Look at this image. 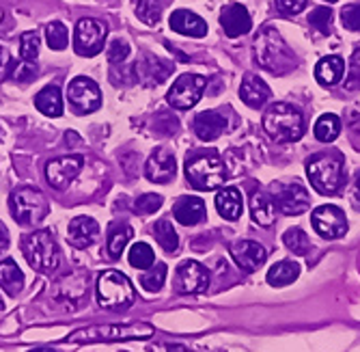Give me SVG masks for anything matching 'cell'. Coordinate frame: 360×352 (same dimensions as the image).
I'll list each match as a JSON object with an SVG mask.
<instances>
[{
	"mask_svg": "<svg viewBox=\"0 0 360 352\" xmlns=\"http://www.w3.org/2000/svg\"><path fill=\"white\" fill-rule=\"evenodd\" d=\"M255 58L264 70L272 74H287L298 65L296 54L285 44L281 33L272 26H266L255 39Z\"/></svg>",
	"mask_w": 360,
	"mask_h": 352,
	"instance_id": "cell-1",
	"label": "cell"
},
{
	"mask_svg": "<svg viewBox=\"0 0 360 352\" xmlns=\"http://www.w3.org/2000/svg\"><path fill=\"white\" fill-rule=\"evenodd\" d=\"M153 335V327L147 322L132 325H91L78 329L63 337L68 344H110V341H132V339H149Z\"/></svg>",
	"mask_w": 360,
	"mask_h": 352,
	"instance_id": "cell-2",
	"label": "cell"
},
{
	"mask_svg": "<svg viewBox=\"0 0 360 352\" xmlns=\"http://www.w3.org/2000/svg\"><path fill=\"white\" fill-rule=\"evenodd\" d=\"M307 175L319 195H337L345 186V169L339 153H315L307 160Z\"/></svg>",
	"mask_w": 360,
	"mask_h": 352,
	"instance_id": "cell-3",
	"label": "cell"
},
{
	"mask_svg": "<svg viewBox=\"0 0 360 352\" xmlns=\"http://www.w3.org/2000/svg\"><path fill=\"white\" fill-rule=\"evenodd\" d=\"M186 177L196 190H216L226 180L222 158L216 151H199L186 160Z\"/></svg>",
	"mask_w": 360,
	"mask_h": 352,
	"instance_id": "cell-4",
	"label": "cell"
},
{
	"mask_svg": "<svg viewBox=\"0 0 360 352\" xmlns=\"http://www.w3.org/2000/svg\"><path fill=\"white\" fill-rule=\"evenodd\" d=\"M264 130L278 143L298 141L304 134V117L289 104H272L264 115Z\"/></svg>",
	"mask_w": 360,
	"mask_h": 352,
	"instance_id": "cell-5",
	"label": "cell"
},
{
	"mask_svg": "<svg viewBox=\"0 0 360 352\" xmlns=\"http://www.w3.org/2000/svg\"><path fill=\"white\" fill-rule=\"evenodd\" d=\"M97 301L104 309L123 311L136 301V290L123 272L106 270L97 279Z\"/></svg>",
	"mask_w": 360,
	"mask_h": 352,
	"instance_id": "cell-6",
	"label": "cell"
},
{
	"mask_svg": "<svg viewBox=\"0 0 360 352\" xmlns=\"http://www.w3.org/2000/svg\"><path fill=\"white\" fill-rule=\"evenodd\" d=\"M22 253L26 262L30 264L32 270L37 272H54L60 264V253L58 246L52 238L50 232L41 230V232H32L28 236H24L22 240Z\"/></svg>",
	"mask_w": 360,
	"mask_h": 352,
	"instance_id": "cell-7",
	"label": "cell"
},
{
	"mask_svg": "<svg viewBox=\"0 0 360 352\" xmlns=\"http://www.w3.org/2000/svg\"><path fill=\"white\" fill-rule=\"evenodd\" d=\"M9 210L20 225H37L48 216V199L37 188H18L9 197Z\"/></svg>",
	"mask_w": 360,
	"mask_h": 352,
	"instance_id": "cell-8",
	"label": "cell"
},
{
	"mask_svg": "<svg viewBox=\"0 0 360 352\" xmlns=\"http://www.w3.org/2000/svg\"><path fill=\"white\" fill-rule=\"evenodd\" d=\"M207 87V80L199 74H181L173 87L167 93V100L173 108L179 111H188L194 104H199V100L203 98V91Z\"/></svg>",
	"mask_w": 360,
	"mask_h": 352,
	"instance_id": "cell-9",
	"label": "cell"
},
{
	"mask_svg": "<svg viewBox=\"0 0 360 352\" xmlns=\"http://www.w3.org/2000/svg\"><path fill=\"white\" fill-rule=\"evenodd\" d=\"M313 230L326 240H339L347 234L345 212L337 206H319L311 214Z\"/></svg>",
	"mask_w": 360,
	"mask_h": 352,
	"instance_id": "cell-10",
	"label": "cell"
},
{
	"mask_svg": "<svg viewBox=\"0 0 360 352\" xmlns=\"http://www.w3.org/2000/svg\"><path fill=\"white\" fill-rule=\"evenodd\" d=\"M68 100L72 104V108L80 115H89L95 113L102 104V91L97 87L95 80L86 78V76H78L70 82L68 87Z\"/></svg>",
	"mask_w": 360,
	"mask_h": 352,
	"instance_id": "cell-11",
	"label": "cell"
},
{
	"mask_svg": "<svg viewBox=\"0 0 360 352\" xmlns=\"http://www.w3.org/2000/svg\"><path fill=\"white\" fill-rule=\"evenodd\" d=\"M106 42V24L93 18H82L76 24V39L74 48L80 56H95L100 54Z\"/></svg>",
	"mask_w": 360,
	"mask_h": 352,
	"instance_id": "cell-12",
	"label": "cell"
},
{
	"mask_svg": "<svg viewBox=\"0 0 360 352\" xmlns=\"http://www.w3.org/2000/svg\"><path fill=\"white\" fill-rule=\"evenodd\" d=\"M274 203L276 210L285 216H298L302 212L309 210L311 206V197H309V190L293 182V184H276L274 186Z\"/></svg>",
	"mask_w": 360,
	"mask_h": 352,
	"instance_id": "cell-13",
	"label": "cell"
},
{
	"mask_svg": "<svg viewBox=\"0 0 360 352\" xmlns=\"http://www.w3.org/2000/svg\"><path fill=\"white\" fill-rule=\"evenodd\" d=\"M207 287H210V270L203 264L186 260L177 266L175 290L179 294H203Z\"/></svg>",
	"mask_w": 360,
	"mask_h": 352,
	"instance_id": "cell-14",
	"label": "cell"
},
{
	"mask_svg": "<svg viewBox=\"0 0 360 352\" xmlns=\"http://www.w3.org/2000/svg\"><path fill=\"white\" fill-rule=\"evenodd\" d=\"M84 158L82 156H60L56 160H50L46 167L48 184L56 190H65L82 171Z\"/></svg>",
	"mask_w": 360,
	"mask_h": 352,
	"instance_id": "cell-15",
	"label": "cell"
},
{
	"mask_svg": "<svg viewBox=\"0 0 360 352\" xmlns=\"http://www.w3.org/2000/svg\"><path fill=\"white\" fill-rule=\"evenodd\" d=\"M89 294V272H70L63 275L52 285V296L58 303L78 305Z\"/></svg>",
	"mask_w": 360,
	"mask_h": 352,
	"instance_id": "cell-16",
	"label": "cell"
},
{
	"mask_svg": "<svg viewBox=\"0 0 360 352\" xmlns=\"http://www.w3.org/2000/svg\"><path fill=\"white\" fill-rule=\"evenodd\" d=\"M134 76L141 84L145 87H155L160 82H165L171 74V63L162 61L153 54H143L136 63H134Z\"/></svg>",
	"mask_w": 360,
	"mask_h": 352,
	"instance_id": "cell-17",
	"label": "cell"
},
{
	"mask_svg": "<svg viewBox=\"0 0 360 352\" xmlns=\"http://www.w3.org/2000/svg\"><path fill=\"white\" fill-rule=\"evenodd\" d=\"M231 258L244 272H255L268 260V251L255 240H238L231 246Z\"/></svg>",
	"mask_w": 360,
	"mask_h": 352,
	"instance_id": "cell-18",
	"label": "cell"
},
{
	"mask_svg": "<svg viewBox=\"0 0 360 352\" xmlns=\"http://www.w3.org/2000/svg\"><path fill=\"white\" fill-rule=\"evenodd\" d=\"M177 173V163H175V156L165 149V147H158L145 165V175L149 182L155 184H169Z\"/></svg>",
	"mask_w": 360,
	"mask_h": 352,
	"instance_id": "cell-19",
	"label": "cell"
},
{
	"mask_svg": "<svg viewBox=\"0 0 360 352\" xmlns=\"http://www.w3.org/2000/svg\"><path fill=\"white\" fill-rule=\"evenodd\" d=\"M220 26L224 28V35L226 37H240L246 35L248 30L252 28V20L246 7L233 3V5H226L220 13Z\"/></svg>",
	"mask_w": 360,
	"mask_h": 352,
	"instance_id": "cell-20",
	"label": "cell"
},
{
	"mask_svg": "<svg viewBox=\"0 0 360 352\" xmlns=\"http://www.w3.org/2000/svg\"><path fill=\"white\" fill-rule=\"evenodd\" d=\"M97 236H100V225L91 216H76L68 227V240L76 249L91 246L97 240Z\"/></svg>",
	"mask_w": 360,
	"mask_h": 352,
	"instance_id": "cell-21",
	"label": "cell"
},
{
	"mask_svg": "<svg viewBox=\"0 0 360 352\" xmlns=\"http://www.w3.org/2000/svg\"><path fill=\"white\" fill-rule=\"evenodd\" d=\"M270 95H272V91L264 78H259L257 74L244 76L242 87H240V98L244 104H248L250 108H259L270 100Z\"/></svg>",
	"mask_w": 360,
	"mask_h": 352,
	"instance_id": "cell-22",
	"label": "cell"
},
{
	"mask_svg": "<svg viewBox=\"0 0 360 352\" xmlns=\"http://www.w3.org/2000/svg\"><path fill=\"white\" fill-rule=\"evenodd\" d=\"M276 212H278L276 203L268 193H264V190H257V193H252V197H250V216H252V220L257 222L259 227L274 225Z\"/></svg>",
	"mask_w": 360,
	"mask_h": 352,
	"instance_id": "cell-23",
	"label": "cell"
},
{
	"mask_svg": "<svg viewBox=\"0 0 360 352\" xmlns=\"http://www.w3.org/2000/svg\"><path fill=\"white\" fill-rule=\"evenodd\" d=\"M171 28L175 30V33L188 35V37H205L207 35V24L203 22V18H199L192 11H186V9L173 11Z\"/></svg>",
	"mask_w": 360,
	"mask_h": 352,
	"instance_id": "cell-24",
	"label": "cell"
},
{
	"mask_svg": "<svg viewBox=\"0 0 360 352\" xmlns=\"http://www.w3.org/2000/svg\"><path fill=\"white\" fill-rule=\"evenodd\" d=\"M173 214L186 227L199 225V222L205 220V203L199 197H181V199H177Z\"/></svg>",
	"mask_w": 360,
	"mask_h": 352,
	"instance_id": "cell-25",
	"label": "cell"
},
{
	"mask_svg": "<svg viewBox=\"0 0 360 352\" xmlns=\"http://www.w3.org/2000/svg\"><path fill=\"white\" fill-rule=\"evenodd\" d=\"M224 130H226V121L216 111H205L201 115H196L194 119V132L201 141H216Z\"/></svg>",
	"mask_w": 360,
	"mask_h": 352,
	"instance_id": "cell-26",
	"label": "cell"
},
{
	"mask_svg": "<svg viewBox=\"0 0 360 352\" xmlns=\"http://www.w3.org/2000/svg\"><path fill=\"white\" fill-rule=\"evenodd\" d=\"M216 210L224 220H238L244 210V199L238 188L229 186L216 195Z\"/></svg>",
	"mask_w": 360,
	"mask_h": 352,
	"instance_id": "cell-27",
	"label": "cell"
},
{
	"mask_svg": "<svg viewBox=\"0 0 360 352\" xmlns=\"http://www.w3.org/2000/svg\"><path fill=\"white\" fill-rule=\"evenodd\" d=\"M345 76V63L341 56H323L317 65H315V78L319 84H326V87H330V84H337L341 82V78Z\"/></svg>",
	"mask_w": 360,
	"mask_h": 352,
	"instance_id": "cell-28",
	"label": "cell"
},
{
	"mask_svg": "<svg viewBox=\"0 0 360 352\" xmlns=\"http://www.w3.org/2000/svg\"><path fill=\"white\" fill-rule=\"evenodd\" d=\"M35 106L39 113H44L46 117H60L63 115V98H60V89L54 84L44 87L37 95H35Z\"/></svg>",
	"mask_w": 360,
	"mask_h": 352,
	"instance_id": "cell-29",
	"label": "cell"
},
{
	"mask_svg": "<svg viewBox=\"0 0 360 352\" xmlns=\"http://www.w3.org/2000/svg\"><path fill=\"white\" fill-rule=\"evenodd\" d=\"M22 285H24V272L18 268V264L13 260L0 262V287L9 296H18L22 292Z\"/></svg>",
	"mask_w": 360,
	"mask_h": 352,
	"instance_id": "cell-30",
	"label": "cell"
},
{
	"mask_svg": "<svg viewBox=\"0 0 360 352\" xmlns=\"http://www.w3.org/2000/svg\"><path fill=\"white\" fill-rule=\"evenodd\" d=\"M298 277H300V266H298L296 262H291V260L276 262V264L268 270V275H266L268 283L274 285V287H285V285H289V283L296 281Z\"/></svg>",
	"mask_w": 360,
	"mask_h": 352,
	"instance_id": "cell-31",
	"label": "cell"
},
{
	"mask_svg": "<svg viewBox=\"0 0 360 352\" xmlns=\"http://www.w3.org/2000/svg\"><path fill=\"white\" fill-rule=\"evenodd\" d=\"M129 238H132V227L125 225V222H117L108 230V242H106V251L110 260H119L121 253L125 251Z\"/></svg>",
	"mask_w": 360,
	"mask_h": 352,
	"instance_id": "cell-32",
	"label": "cell"
},
{
	"mask_svg": "<svg viewBox=\"0 0 360 352\" xmlns=\"http://www.w3.org/2000/svg\"><path fill=\"white\" fill-rule=\"evenodd\" d=\"M341 132V119L333 113L321 115L315 123V139L321 143H333Z\"/></svg>",
	"mask_w": 360,
	"mask_h": 352,
	"instance_id": "cell-33",
	"label": "cell"
},
{
	"mask_svg": "<svg viewBox=\"0 0 360 352\" xmlns=\"http://www.w3.org/2000/svg\"><path fill=\"white\" fill-rule=\"evenodd\" d=\"M153 236H155L158 244L167 253H175L179 249V236H177L171 220H158L153 227Z\"/></svg>",
	"mask_w": 360,
	"mask_h": 352,
	"instance_id": "cell-34",
	"label": "cell"
},
{
	"mask_svg": "<svg viewBox=\"0 0 360 352\" xmlns=\"http://www.w3.org/2000/svg\"><path fill=\"white\" fill-rule=\"evenodd\" d=\"M127 260H129V264H132L134 268L147 270V268L153 266L155 255H153V249L147 242H136V244H132V249H129Z\"/></svg>",
	"mask_w": 360,
	"mask_h": 352,
	"instance_id": "cell-35",
	"label": "cell"
},
{
	"mask_svg": "<svg viewBox=\"0 0 360 352\" xmlns=\"http://www.w3.org/2000/svg\"><path fill=\"white\" fill-rule=\"evenodd\" d=\"M283 242L285 246L293 253V255H307V251L311 249V240L309 236L300 230V227H291L285 232L283 236Z\"/></svg>",
	"mask_w": 360,
	"mask_h": 352,
	"instance_id": "cell-36",
	"label": "cell"
},
{
	"mask_svg": "<svg viewBox=\"0 0 360 352\" xmlns=\"http://www.w3.org/2000/svg\"><path fill=\"white\" fill-rule=\"evenodd\" d=\"M46 42L52 50H65L70 44V30L60 22H52L46 26Z\"/></svg>",
	"mask_w": 360,
	"mask_h": 352,
	"instance_id": "cell-37",
	"label": "cell"
},
{
	"mask_svg": "<svg viewBox=\"0 0 360 352\" xmlns=\"http://www.w3.org/2000/svg\"><path fill=\"white\" fill-rule=\"evenodd\" d=\"M167 266L165 264H155L151 266L143 277H141V285H143V290L147 292H160V287L165 285L167 281Z\"/></svg>",
	"mask_w": 360,
	"mask_h": 352,
	"instance_id": "cell-38",
	"label": "cell"
},
{
	"mask_svg": "<svg viewBox=\"0 0 360 352\" xmlns=\"http://www.w3.org/2000/svg\"><path fill=\"white\" fill-rule=\"evenodd\" d=\"M39 46H41L39 35L35 33V30H28V33H24L20 39V56L28 63L35 61L39 56Z\"/></svg>",
	"mask_w": 360,
	"mask_h": 352,
	"instance_id": "cell-39",
	"label": "cell"
},
{
	"mask_svg": "<svg viewBox=\"0 0 360 352\" xmlns=\"http://www.w3.org/2000/svg\"><path fill=\"white\" fill-rule=\"evenodd\" d=\"M136 15L141 18V22L149 24V26H155L160 22V15H162V9L155 0H139L136 3Z\"/></svg>",
	"mask_w": 360,
	"mask_h": 352,
	"instance_id": "cell-40",
	"label": "cell"
},
{
	"mask_svg": "<svg viewBox=\"0 0 360 352\" xmlns=\"http://www.w3.org/2000/svg\"><path fill=\"white\" fill-rule=\"evenodd\" d=\"M309 22L313 28H317L321 35H328L330 33V24H333V11L328 7H317L311 11Z\"/></svg>",
	"mask_w": 360,
	"mask_h": 352,
	"instance_id": "cell-41",
	"label": "cell"
},
{
	"mask_svg": "<svg viewBox=\"0 0 360 352\" xmlns=\"http://www.w3.org/2000/svg\"><path fill=\"white\" fill-rule=\"evenodd\" d=\"M341 22L347 30H356V33H360V3L345 5L341 9Z\"/></svg>",
	"mask_w": 360,
	"mask_h": 352,
	"instance_id": "cell-42",
	"label": "cell"
},
{
	"mask_svg": "<svg viewBox=\"0 0 360 352\" xmlns=\"http://www.w3.org/2000/svg\"><path fill=\"white\" fill-rule=\"evenodd\" d=\"M345 87L349 91H358L360 89V46L354 50L352 61H349V72L345 78Z\"/></svg>",
	"mask_w": 360,
	"mask_h": 352,
	"instance_id": "cell-43",
	"label": "cell"
},
{
	"mask_svg": "<svg viewBox=\"0 0 360 352\" xmlns=\"http://www.w3.org/2000/svg\"><path fill=\"white\" fill-rule=\"evenodd\" d=\"M160 208H162V197L160 195H153V193H147V195L139 197L136 203H134V210L139 214H153Z\"/></svg>",
	"mask_w": 360,
	"mask_h": 352,
	"instance_id": "cell-44",
	"label": "cell"
},
{
	"mask_svg": "<svg viewBox=\"0 0 360 352\" xmlns=\"http://www.w3.org/2000/svg\"><path fill=\"white\" fill-rule=\"evenodd\" d=\"M108 61L110 63H123L127 56H129V44L123 42V39H115L110 46H108Z\"/></svg>",
	"mask_w": 360,
	"mask_h": 352,
	"instance_id": "cell-45",
	"label": "cell"
},
{
	"mask_svg": "<svg viewBox=\"0 0 360 352\" xmlns=\"http://www.w3.org/2000/svg\"><path fill=\"white\" fill-rule=\"evenodd\" d=\"M35 76H37V68H35V65H30L28 61H24L22 65H15V68L11 70V78L18 80V82H28V80H32Z\"/></svg>",
	"mask_w": 360,
	"mask_h": 352,
	"instance_id": "cell-46",
	"label": "cell"
},
{
	"mask_svg": "<svg viewBox=\"0 0 360 352\" xmlns=\"http://www.w3.org/2000/svg\"><path fill=\"white\" fill-rule=\"evenodd\" d=\"M276 7L285 15H296L307 7V0H276Z\"/></svg>",
	"mask_w": 360,
	"mask_h": 352,
	"instance_id": "cell-47",
	"label": "cell"
},
{
	"mask_svg": "<svg viewBox=\"0 0 360 352\" xmlns=\"http://www.w3.org/2000/svg\"><path fill=\"white\" fill-rule=\"evenodd\" d=\"M149 352H190L184 344H171V341H155L149 346Z\"/></svg>",
	"mask_w": 360,
	"mask_h": 352,
	"instance_id": "cell-48",
	"label": "cell"
},
{
	"mask_svg": "<svg viewBox=\"0 0 360 352\" xmlns=\"http://www.w3.org/2000/svg\"><path fill=\"white\" fill-rule=\"evenodd\" d=\"M13 70V61H11V54L7 52V48L0 46V80H5Z\"/></svg>",
	"mask_w": 360,
	"mask_h": 352,
	"instance_id": "cell-49",
	"label": "cell"
},
{
	"mask_svg": "<svg viewBox=\"0 0 360 352\" xmlns=\"http://www.w3.org/2000/svg\"><path fill=\"white\" fill-rule=\"evenodd\" d=\"M7 246H9V232L3 222H0V251H5Z\"/></svg>",
	"mask_w": 360,
	"mask_h": 352,
	"instance_id": "cell-50",
	"label": "cell"
},
{
	"mask_svg": "<svg viewBox=\"0 0 360 352\" xmlns=\"http://www.w3.org/2000/svg\"><path fill=\"white\" fill-rule=\"evenodd\" d=\"M356 210L360 212V171H358V177H356V186H354V197H352Z\"/></svg>",
	"mask_w": 360,
	"mask_h": 352,
	"instance_id": "cell-51",
	"label": "cell"
},
{
	"mask_svg": "<svg viewBox=\"0 0 360 352\" xmlns=\"http://www.w3.org/2000/svg\"><path fill=\"white\" fill-rule=\"evenodd\" d=\"M28 352H54L52 348H35V350H28Z\"/></svg>",
	"mask_w": 360,
	"mask_h": 352,
	"instance_id": "cell-52",
	"label": "cell"
},
{
	"mask_svg": "<svg viewBox=\"0 0 360 352\" xmlns=\"http://www.w3.org/2000/svg\"><path fill=\"white\" fill-rule=\"evenodd\" d=\"M3 18H5V13H3V9H0V22H3Z\"/></svg>",
	"mask_w": 360,
	"mask_h": 352,
	"instance_id": "cell-53",
	"label": "cell"
},
{
	"mask_svg": "<svg viewBox=\"0 0 360 352\" xmlns=\"http://www.w3.org/2000/svg\"><path fill=\"white\" fill-rule=\"evenodd\" d=\"M328 3H337V0H328Z\"/></svg>",
	"mask_w": 360,
	"mask_h": 352,
	"instance_id": "cell-54",
	"label": "cell"
},
{
	"mask_svg": "<svg viewBox=\"0 0 360 352\" xmlns=\"http://www.w3.org/2000/svg\"><path fill=\"white\" fill-rule=\"evenodd\" d=\"M0 307H3V298H0Z\"/></svg>",
	"mask_w": 360,
	"mask_h": 352,
	"instance_id": "cell-55",
	"label": "cell"
}]
</instances>
